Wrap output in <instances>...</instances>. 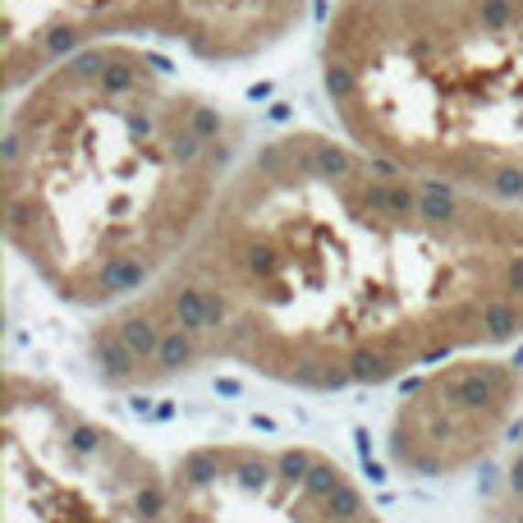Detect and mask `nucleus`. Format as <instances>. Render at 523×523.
Returning <instances> with one entry per match:
<instances>
[{
    "instance_id": "6e6552de",
    "label": "nucleus",
    "mask_w": 523,
    "mask_h": 523,
    "mask_svg": "<svg viewBox=\"0 0 523 523\" xmlns=\"http://www.w3.org/2000/svg\"><path fill=\"white\" fill-rule=\"evenodd\" d=\"M482 523H523V422H518V436H514V450L486 496V514Z\"/></svg>"
},
{
    "instance_id": "0eeeda50",
    "label": "nucleus",
    "mask_w": 523,
    "mask_h": 523,
    "mask_svg": "<svg viewBox=\"0 0 523 523\" xmlns=\"http://www.w3.org/2000/svg\"><path fill=\"white\" fill-rule=\"evenodd\" d=\"M523 409V372L486 349L427 368L395 404L386 450L400 473L454 477L482 464Z\"/></svg>"
},
{
    "instance_id": "20e7f679",
    "label": "nucleus",
    "mask_w": 523,
    "mask_h": 523,
    "mask_svg": "<svg viewBox=\"0 0 523 523\" xmlns=\"http://www.w3.org/2000/svg\"><path fill=\"white\" fill-rule=\"evenodd\" d=\"M0 523H170V468L33 372L5 377Z\"/></svg>"
},
{
    "instance_id": "f257e3e1",
    "label": "nucleus",
    "mask_w": 523,
    "mask_h": 523,
    "mask_svg": "<svg viewBox=\"0 0 523 523\" xmlns=\"http://www.w3.org/2000/svg\"><path fill=\"white\" fill-rule=\"evenodd\" d=\"M523 336V207L422 179L317 129L248 147L197 239L101 313L111 390L234 368L358 390Z\"/></svg>"
},
{
    "instance_id": "f03ea898",
    "label": "nucleus",
    "mask_w": 523,
    "mask_h": 523,
    "mask_svg": "<svg viewBox=\"0 0 523 523\" xmlns=\"http://www.w3.org/2000/svg\"><path fill=\"white\" fill-rule=\"evenodd\" d=\"M239 161V124L165 60L88 47L10 92L5 239L60 304L106 313L175 267Z\"/></svg>"
},
{
    "instance_id": "7ed1b4c3",
    "label": "nucleus",
    "mask_w": 523,
    "mask_h": 523,
    "mask_svg": "<svg viewBox=\"0 0 523 523\" xmlns=\"http://www.w3.org/2000/svg\"><path fill=\"white\" fill-rule=\"evenodd\" d=\"M317 69L358 147L523 207V0H336Z\"/></svg>"
},
{
    "instance_id": "423d86ee",
    "label": "nucleus",
    "mask_w": 523,
    "mask_h": 523,
    "mask_svg": "<svg viewBox=\"0 0 523 523\" xmlns=\"http://www.w3.org/2000/svg\"><path fill=\"white\" fill-rule=\"evenodd\" d=\"M170 523H386L322 450L216 441L170 464Z\"/></svg>"
},
{
    "instance_id": "39448f33",
    "label": "nucleus",
    "mask_w": 523,
    "mask_h": 523,
    "mask_svg": "<svg viewBox=\"0 0 523 523\" xmlns=\"http://www.w3.org/2000/svg\"><path fill=\"white\" fill-rule=\"evenodd\" d=\"M313 0H0L5 92L56 60L106 42H165L211 65L276 51L304 28Z\"/></svg>"
}]
</instances>
